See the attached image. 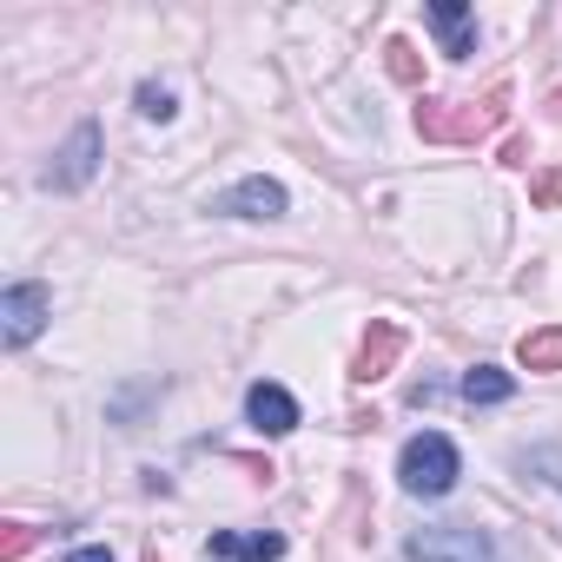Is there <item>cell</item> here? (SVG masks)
<instances>
[{
  "mask_svg": "<svg viewBox=\"0 0 562 562\" xmlns=\"http://www.w3.org/2000/svg\"><path fill=\"white\" fill-rule=\"evenodd\" d=\"M516 364H522V371H536V378H549V371H562V325H542V331H522V345H516Z\"/></svg>",
  "mask_w": 562,
  "mask_h": 562,
  "instance_id": "8fae6325",
  "label": "cell"
},
{
  "mask_svg": "<svg viewBox=\"0 0 562 562\" xmlns=\"http://www.w3.org/2000/svg\"><path fill=\"white\" fill-rule=\"evenodd\" d=\"M509 120V87H490L483 100H424L417 106V133L430 146H476Z\"/></svg>",
  "mask_w": 562,
  "mask_h": 562,
  "instance_id": "6da1fadb",
  "label": "cell"
},
{
  "mask_svg": "<svg viewBox=\"0 0 562 562\" xmlns=\"http://www.w3.org/2000/svg\"><path fill=\"white\" fill-rule=\"evenodd\" d=\"M384 67H391L397 87H417V80H424V60H417L411 41H384Z\"/></svg>",
  "mask_w": 562,
  "mask_h": 562,
  "instance_id": "4fadbf2b",
  "label": "cell"
},
{
  "mask_svg": "<svg viewBox=\"0 0 562 562\" xmlns=\"http://www.w3.org/2000/svg\"><path fill=\"white\" fill-rule=\"evenodd\" d=\"M430 27H437V41H443L450 60H470L476 54V27H470L463 0H430Z\"/></svg>",
  "mask_w": 562,
  "mask_h": 562,
  "instance_id": "30bf717a",
  "label": "cell"
},
{
  "mask_svg": "<svg viewBox=\"0 0 562 562\" xmlns=\"http://www.w3.org/2000/svg\"><path fill=\"white\" fill-rule=\"evenodd\" d=\"M212 555L218 562H278V555H285V536H278V529H251V536L212 529Z\"/></svg>",
  "mask_w": 562,
  "mask_h": 562,
  "instance_id": "9c48e42d",
  "label": "cell"
},
{
  "mask_svg": "<svg viewBox=\"0 0 562 562\" xmlns=\"http://www.w3.org/2000/svg\"><path fill=\"white\" fill-rule=\"evenodd\" d=\"M529 205H536V212H555V205H562V166L529 179Z\"/></svg>",
  "mask_w": 562,
  "mask_h": 562,
  "instance_id": "9a60e30c",
  "label": "cell"
},
{
  "mask_svg": "<svg viewBox=\"0 0 562 562\" xmlns=\"http://www.w3.org/2000/svg\"><path fill=\"white\" fill-rule=\"evenodd\" d=\"M93 172H100V126H93V120H80V126L67 133V146L54 153L47 186H60V192H87V186H93Z\"/></svg>",
  "mask_w": 562,
  "mask_h": 562,
  "instance_id": "5b68a950",
  "label": "cell"
},
{
  "mask_svg": "<svg viewBox=\"0 0 562 562\" xmlns=\"http://www.w3.org/2000/svg\"><path fill=\"white\" fill-rule=\"evenodd\" d=\"M139 113H146V120H172L179 106H172V93H166L159 80H146V87H139Z\"/></svg>",
  "mask_w": 562,
  "mask_h": 562,
  "instance_id": "e0dca14e",
  "label": "cell"
},
{
  "mask_svg": "<svg viewBox=\"0 0 562 562\" xmlns=\"http://www.w3.org/2000/svg\"><path fill=\"white\" fill-rule=\"evenodd\" d=\"M463 404H503L509 391H516V378L509 371H496V364H476V371H463Z\"/></svg>",
  "mask_w": 562,
  "mask_h": 562,
  "instance_id": "7c38bea8",
  "label": "cell"
},
{
  "mask_svg": "<svg viewBox=\"0 0 562 562\" xmlns=\"http://www.w3.org/2000/svg\"><path fill=\"white\" fill-rule=\"evenodd\" d=\"M457 476H463V457H457V443H450L443 430L411 437L404 457H397V483H404L411 496H450Z\"/></svg>",
  "mask_w": 562,
  "mask_h": 562,
  "instance_id": "7a4b0ae2",
  "label": "cell"
},
{
  "mask_svg": "<svg viewBox=\"0 0 562 562\" xmlns=\"http://www.w3.org/2000/svg\"><path fill=\"white\" fill-rule=\"evenodd\" d=\"M397 358H404V325L371 318V331H364V345H358V358H351V384H378V378H391Z\"/></svg>",
  "mask_w": 562,
  "mask_h": 562,
  "instance_id": "52a82bcc",
  "label": "cell"
},
{
  "mask_svg": "<svg viewBox=\"0 0 562 562\" xmlns=\"http://www.w3.org/2000/svg\"><path fill=\"white\" fill-rule=\"evenodd\" d=\"M67 562H113V549H100V542H87V549H74Z\"/></svg>",
  "mask_w": 562,
  "mask_h": 562,
  "instance_id": "d6986e66",
  "label": "cell"
},
{
  "mask_svg": "<svg viewBox=\"0 0 562 562\" xmlns=\"http://www.w3.org/2000/svg\"><path fill=\"white\" fill-rule=\"evenodd\" d=\"M245 417H251L258 437H292V430H299V397H292L285 384H271V378H265V384L245 391Z\"/></svg>",
  "mask_w": 562,
  "mask_h": 562,
  "instance_id": "ba28073f",
  "label": "cell"
},
{
  "mask_svg": "<svg viewBox=\"0 0 562 562\" xmlns=\"http://www.w3.org/2000/svg\"><path fill=\"white\" fill-rule=\"evenodd\" d=\"M516 470H536V476H549V483L562 490V450H555V443H536V450H522V457H516Z\"/></svg>",
  "mask_w": 562,
  "mask_h": 562,
  "instance_id": "5bb4252c",
  "label": "cell"
},
{
  "mask_svg": "<svg viewBox=\"0 0 562 562\" xmlns=\"http://www.w3.org/2000/svg\"><path fill=\"white\" fill-rule=\"evenodd\" d=\"M411 562H503V549L476 529V522H424L404 536Z\"/></svg>",
  "mask_w": 562,
  "mask_h": 562,
  "instance_id": "3957f363",
  "label": "cell"
},
{
  "mask_svg": "<svg viewBox=\"0 0 562 562\" xmlns=\"http://www.w3.org/2000/svg\"><path fill=\"white\" fill-rule=\"evenodd\" d=\"M212 212H225V218H285V212H292V199H285V186H278V179L251 172V179H238L232 192H218V199H212Z\"/></svg>",
  "mask_w": 562,
  "mask_h": 562,
  "instance_id": "8992f818",
  "label": "cell"
},
{
  "mask_svg": "<svg viewBox=\"0 0 562 562\" xmlns=\"http://www.w3.org/2000/svg\"><path fill=\"white\" fill-rule=\"evenodd\" d=\"M503 166H529V139H503Z\"/></svg>",
  "mask_w": 562,
  "mask_h": 562,
  "instance_id": "ac0fdd59",
  "label": "cell"
},
{
  "mask_svg": "<svg viewBox=\"0 0 562 562\" xmlns=\"http://www.w3.org/2000/svg\"><path fill=\"white\" fill-rule=\"evenodd\" d=\"M34 536H41L34 522H8V529H0V555H8V562H21V555L34 549Z\"/></svg>",
  "mask_w": 562,
  "mask_h": 562,
  "instance_id": "2e32d148",
  "label": "cell"
},
{
  "mask_svg": "<svg viewBox=\"0 0 562 562\" xmlns=\"http://www.w3.org/2000/svg\"><path fill=\"white\" fill-rule=\"evenodd\" d=\"M47 312H54V292L41 285V278H21V285L0 292V338H8L14 351L34 345V338L47 331Z\"/></svg>",
  "mask_w": 562,
  "mask_h": 562,
  "instance_id": "277c9868",
  "label": "cell"
}]
</instances>
